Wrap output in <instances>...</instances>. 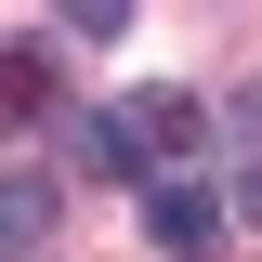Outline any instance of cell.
<instances>
[{
  "mask_svg": "<svg viewBox=\"0 0 262 262\" xmlns=\"http://www.w3.org/2000/svg\"><path fill=\"white\" fill-rule=\"evenodd\" d=\"M39 105H53V66L39 53H0V118H39Z\"/></svg>",
  "mask_w": 262,
  "mask_h": 262,
  "instance_id": "5b68a950",
  "label": "cell"
},
{
  "mask_svg": "<svg viewBox=\"0 0 262 262\" xmlns=\"http://www.w3.org/2000/svg\"><path fill=\"white\" fill-rule=\"evenodd\" d=\"M249 118H262V92H249Z\"/></svg>",
  "mask_w": 262,
  "mask_h": 262,
  "instance_id": "52a82bcc",
  "label": "cell"
},
{
  "mask_svg": "<svg viewBox=\"0 0 262 262\" xmlns=\"http://www.w3.org/2000/svg\"><path fill=\"white\" fill-rule=\"evenodd\" d=\"M144 236H158L170 262H210V249H223V210H210L196 184H158V196H144Z\"/></svg>",
  "mask_w": 262,
  "mask_h": 262,
  "instance_id": "7a4b0ae2",
  "label": "cell"
},
{
  "mask_svg": "<svg viewBox=\"0 0 262 262\" xmlns=\"http://www.w3.org/2000/svg\"><path fill=\"white\" fill-rule=\"evenodd\" d=\"M53 223H66V196L39 184V170H0V262H27V249H53Z\"/></svg>",
  "mask_w": 262,
  "mask_h": 262,
  "instance_id": "3957f363",
  "label": "cell"
},
{
  "mask_svg": "<svg viewBox=\"0 0 262 262\" xmlns=\"http://www.w3.org/2000/svg\"><path fill=\"white\" fill-rule=\"evenodd\" d=\"M236 210H249V223H262V170H236Z\"/></svg>",
  "mask_w": 262,
  "mask_h": 262,
  "instance_id": "8992f818",
  "label": "cell"
},
{
  "mask_svg": "<svg viewBox=\"0 0 262 262\" xmlns=\"http://www.w3.org/2000/svg\"><path fill=\"white\" fill-rule=\"evenodd\" d=\"M79 170H105V184H144V170H158L144 118H131V105H92V118H79Z\"/></svg>",
  "mask_w": 262,
  "mask_h": 262,
  "instance_id": "6da1fadb",
  "label": "cell"
},
{
  "mask_svg": "<svg viewBox=\"0 0 262 262\" xmlns=\"http://www.w3.org/2000/svg\"><path fill=\"white\" fill-rule=\"evenodd\" d=\"M131 118H144V144H158V158H196V105H184V92H144Z\"/></svg>",
  "mask_w": 262,
  "mask_h": 262,
  "instance_id": "277c9868",
  "label": "cell"
}]
</instances>
